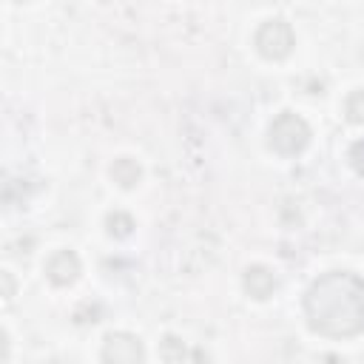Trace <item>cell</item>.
Masks as SVG:
<instances>
[{"mask_svg":"<svg viewBox=\"0 0 364 364\" xmlns=\"http://www.w3.org/2000/svg\"><path fill=\"white\" fill-rule=\"evenodd\" d=\"M111 176H114L117 185H122V188H134V185L139 182L142 171H139V165H136L134 159L122 156V159H117V162L111 165Z\"/></svg>","mask_w":364,"mask_h":364,"instance_id":"cell-7","label":"cell"},{"mask_svg":"<svg viewBox=\"0 0 364 364\" xmlns=\"http://www.w3.org/2000/svg\"><path fill=\"white\" fill-rule=\"evenodd\" d=\"M344 114H347L350 122L364 125V88H361V91H353V94L347 97V102H344Z\"/></svg>","mask_w":364,"mask_h":364,"instance_id":"cell-9","label":"cell"},{"mask_svg":"<svg viewBox=\"0 0 364 364\" xmlns=\"http://www.w3.org/2000/svg\"><path fill=\"white\" fill-rule=\"evenodd\" d=\"M142 341L131 333H111L102 344L105 364H142Z\"/></svg>","mask_w":364,"mask_h":364,"instance_id":"cell-4","label":"cell"},{"mask_svg":"<svg viewBox=\"0 0 364 364\" xmlns=\"http://www.w3.org/2000/svg\"><path fill=\"white\" fill-rule=\"evenodd\" d=\"M296 46V34L284 20H267L256 31V48L267 60H284Z\"/></svg>","mask_w":364,"mask_h":364,"instance_id":"cell-3","label":"cell"},{"mask_svg":"<svg viewBox=\"0 0 364 364\" xmlns=\"http://www.w3.org/2000/svg\"><path fill=\"white\" fill-rule=\"evenodd\" d=\"M108 233L111 236H117V239H125L131 230H134V219H131V213H125V210H114V213H108Z\"/></svg>","mask_w":364,"mask_h":364,"instance_id":"cell-8","label":"cell"},{"mask_svg":"<svg viewBox=\"0 0 364 364\" xmlns=\"http://www.w3.org/2000/svg\"><path fill=\"white\" fill-rule=\"evenodd\" d=\"M310 142V125L299 117V114H279L273 122H270V145L279 151V154H299L304 151Z\"/></svg>","mask_w":364,"mask_h":364,"instance_id":"cell-2","label":"cell"},{"mask_svg":"<svg viewBox=\"0 0 364 364\" xmlns=\"http://www.w3.org/2000/svg\"><path fill=\"white\" fill-rule=\"evenodd\" d=\"M304 313L316 333L347 338L364 330V279L333 270L316 279L304 296Z\"/></svg>","mask_w":364,"mask_h":364,"instance_id":"cell-1","label":"cell"},{"mask_svg":"<svg viewBox=\"0 0 364 364\" xmlns=\"http://www.w3.org/2000/svg\"><path fill=\"white\" fill-rule=\"evenodd\" d=\"M350 165L355 168V173L364 176V139H358V142L350 148Z\"/></svg>","mask_w":364,"mask_h":364,"instance_id":"cell-10","label":"cell"},{"mask_svg":"<svg viewBox=\"0 0 364 364\" xmlns=\"http://www.w3.org/2000/svg\"><path fill=\"white\" fill-rule=\"evenodd\" d=\"M46 276H48L54 284H60V287L71 284V282L80 276V259H77V253H74V250H57V253L46 262Z\"/></svg>","mask_w":364,"mask_h":364,"instance_id":"cell-5","label":"cell"},{"mask_svg":"<svg viewBox=\"0 0 364 364\" xmlns=\"http://www.w3.org/2000/svg\"><path fill=\"white\" fill-rule=\"evenodd\" d=\"M245 290L253 296V299H267L273 290H276V276L262 267V264H253L245 270Z\"/></svg>","mask_w":364,"mask_h":364,"instance_id":"cell-6","label":"cell"}]
</instances>
